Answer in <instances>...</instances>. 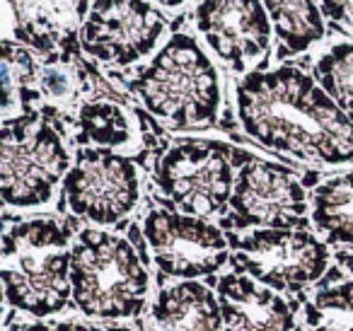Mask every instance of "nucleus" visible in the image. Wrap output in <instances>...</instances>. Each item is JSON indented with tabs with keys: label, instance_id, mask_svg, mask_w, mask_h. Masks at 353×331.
<instances>
[{
	"label": "nucleus",
	"instance_id": "obj_25",
	"mask_svg": "<svg viewBox=\"0 0 353 331\" xmlns=\"http://www.w3.org/2000/svg\"><path fill=\"white\" fill-rule=\"evenodd\" d=\"M6 331H56V329H51L49 324H44V321H8L6 324Z\"/></svg>",
	"mask_w": 353,
	"mask_h": 331
},
{
	"label": "nucleus",
	"instance_id": "obj_24",
	"mask_svg": "<svg viewBox=\"0 0 353 331\" xmlns=\"http://www.w3.org/2000/svg\"><path fill=\"white\" fill-rule=\"evenodd\" d=\"M70 331H133L131 326L114 324V321H78V324L70 326Z\"/></svg>",
	"mask_w": 353,
	"mask_h": 331
},
{
	"label": "nucleus",
	"instance_id": "obj_9",
	"mask_svg": "<svg viewBox=\"0 0 353 331\" xmlns=\"http://www.w3.org/2000/svg\"><path fill=\"white\" fill-rule=\"evenodd\" d=\"M61 196L78 220L109 228L126 220L141 203V172L123 152L80 148L63 179Z\"/></svg>",
	"mask_w": 353,
	"mask_h": 331
},
{
	"label": "nucleus",
	"instance_id": "obj_26",
	"mask_svg": "<svg viewBox=\"0 0 353 331\" xmlns=\"http://www.w3.org/2000/svg\"><path fill=\"white\" fill-rule=\"evenodd\" d=\"M334 259H336V261L341 263L343 271L353 278V249H339V252L334 254Z\"/></svg>",
	"mask_w": 353,
	"mask_h": 331
},
{
	"label": "nucleus",
	"instance_id": "obj_3",
	"mask_svg": "<svg viewBox=\"0 0 353 331\" xmlns=\"http://www.w3.org/2000/svg\"><path fill=\"white\" fill-rule=\"evenodd\" d=\"M128 90L174 131L216 126L221 117V75L208 51L187 32H174L133 75Z\"/></svg>",
	"mask_w": 353,
	"mask_h": 331
},
{
	"label": "nucleus",
	"instance_id": "obj_15",
	"mask_svg": "<svg viewBox=\"0 0 353 331\" xmlns=\"http://www.w3.org/2000/svg\"><path fill=\"white\" fill-rule=\"evenodd\" d=\"M73 143L80 148L131 150L138 143V123L123 104L109 99H88L73 119Z\"/></svg>",
	"mask_w": 353,
	"mask_h": 331
},
{
	"label": "nucleus",
	"instance_id": "obj_1",
	"mask_svg": "<svg viewBox=\"0 0 353 331\" xmlns=\"http://www.w3.org/2000/svg\"><path fill=\"white\" fill-rule=\"evenodd\" d=\"M235 112L242 131L279 155L322 167L353 162V117L298 66L242 75Z\"/></svg>",
	"mask_w": 353,
	"mask_h": 331
},
{
	"label": "nucleus",
	"instance_id": "obj_14",
	"mask_svg": "<svg viewBox=\"0 0 353 331\" xmlns=\"http://www.w3.org/2000/svg\"><path fill=\"white\" fill-rule=\"evenodd\" d=\"M150 331H225L218 295L201 281L160 288L148 310Z\"/></svg>",
	"mask_w": 353,
	"mask_h": 331
},
{
	"label": "nucleus",
	"instance_id": "obj_10",
	"mask_svg": "<svg viewBox=\"0 0 353 331\" xmlns=\"http://www.w3.org/2000/svg\"><path fill=\"white\" fill-rule=\"evenodd\" d=\"M141 232L157 271L176 281L213 276L232 259L230 237L206 218L150 208L143 215Z\"/></svg>",
	"mask_w": 353,
	"mask_h": 331
},
{
	"label": "nucleus",
	"instance_id": "obj_19",
	"mask_svg": "<svg viewBox=\"0 0 353 331\" xmlns=\"http://www.w3.org/2000/svg\"><path fill=\"white\" fill-rule=\"evenodd\" d=\"M39 73L37 59L30 49L6 39L3 44V121L34 114L32 102L39 99Z\"/></svg>",
	"mask_w": 353,
	"mask_h": 331
},
{
	"label": "nucleus",
	"instance_id": "obj_12",
	"mask_svg": "<svg viewBox=\"0 0 353 331\" xmlns=\"http://www.w3.org/2000/svg\"><path fill=\"white\" fill-rule=\"evenodd\" d=\"M192 20L218 61L247 75L271 49V17L264 0H199Z\"/></svg>",
	"mask_w": 353,
	"mask_h": 331
},
{
	"label": "nucleus",
	"instance_id": "obj_11",
	"mask_svg": "<svg viewBox=\"0 0 353 331\" xmlns=\"http://www.w3.org/2000/svg\"><path fill=\"white\" fill-rule=\"evenodd\" d=\"M165 32V17L150 0H92L78 37L90 59L128 68L155 56Z\"/></svg>",
	"mask_w": 353,
	"mask_h": 331
},
{
	"label": "nucleus",
	"instance_id": "obj_21",
	"mask_svg": "<svg viewBox=\"0 0 353 331\" xmlns=\"http://www.w3.org/2000/svg\"><path fill=\"white\" fill-rule=\"evenodd\" d=\"M312 78L319 88L353 117V41H339L317 56Z\"/></svg>",
	"mask_w": 353,
	"mask_h": 331
},
{
	"label": "nucleus",
	"instance_id": "obj_5",
	"mask_svg": "<svg viewBox=\"0 0 353 331\" xmlns=\"http://www.w3.org/2000/svg\"><path fill=\"white\" fill-rule=\"evenodd\" d=\"M73 157L54 123L27 114L3 121L0 133V194L12 210H37L54 203Z\"/></svg>",
	"mask_w": 353,
	"mask_h": 331
},
{
	"label": "nucleus",
	"instance_id": "obj_13",
	"mask_svg": "<svg viewBox=\"0 0 353 331\" xmlns=\"http://www.w3.org/2000/svg\"><path fill=\"white\" fill-rule=\"evenodd\" d=\"M216 295L223 310L225 331H295V305L245 273L218 278Z\"/></svg>",
	"mask_w": 353,
	"mask_h": 331
},
{
	"label": "nucleus",
	"instance_id": "obj_4",
	"mask_svg": "<svg viewBox=\"0 0 353 331\" xmlns=\"http://www.w3.org/2000/svg\"><path fill=\"white\" fill-rule=\"evenodd\" d=\"M70 281L73 307L97 321L133 319L150 295V273L136 244L104 228L75 234Z\"/></svg>",
	"mask_w": 353,
	"mask_h": 331
},
{
	"label": "nucleus",
	"instance_id": "obj_17",
	"mask_svg": "<svg viewBox=\"0 0 353 331\" xmlns=\"http://www.w3.org/2000/svg\"><path fill=\"white\" fill-rule=\"evenodd\" d=\"M310 220L327 244L353 249V170L332 174L314 186Z\"/></svg>",
	"mask_w": 353,
	"mask_h": 331
},
{
	"label": "nucleus",
	"instance_id": "obj_2",
	"mask_svg": "<svg viewBox=\"0 0 353 331\" xmlns=\"http://www.w3.org/2000/svg\"><path fill=\"white\" fill-rule=\"evenodd\" d=\"M73 228L54 215L8 223L0 247V278L10 310L41 319L73 302Z\"/></svg>",
	"mask_w": 353,
	"mask_h": 331
},
{
	"label": "nucleus",
	"instance_id": "obj_7",
	"mask_svg": "<svg viewBox=\"0 0 353 331\" xmlns=\"http://www.w3.org/2000/svg\"><path fill=\"white\" fill-rule=\"evenodd\" d=\"M228 237L237 273H247L276 292H300L319 283L334 259L329 244L305 228L250 230Z\"/></svg>",
	"mask_w": 353,
	"mask_h": 331
},
{
	"label": "nucleus",
	"instance_id": "obj_20",
	"mask_svg": "<svg viewBox=\"0 0 353 331\" xmlns=\"http://www.w3.org/2000/svg\"><path fill=\"white\" fill-rule=\"evenodd\" d=\"M310 331H353V278H322L303 307Z\"/></svg>",
	"mask_w": 353,
	"mask_h": 331
},
{
	"label": "nucleus",
	"instance_id": "obj_22",
	"mask_svg": "<svg viewBox=\"0 0 353 331\" xmlns=\"http://www.w3.org/2000/svg\"><path fill=\"white\" fill-rule=\"evenodd\" d=\"M92 80L80 61H51L39 73V99L54 107H68L88 92Z\"/></svg>",
	"mask_w": 353,
	"mask_h": 331
},
{
	"label": "nucleus",
	"instance_id": "obj_8",
	"mask_svg": "<svg viewBox=\"0 0 353 331\" xmlns=\"http://www.w3.org/2000/svg\"><path fill=\"white\" fill-rule=\"evenodd\" d=\"M235 189L228 225L235 230H298L310 215L307 189L290 167L235 148Z\"/></svg>",
	"mask_w": 353,
	"mask_h": 331
},
{
	"label": "nucleus",
	"instance_id": "obj_6",
	"mask_svg": "<svg viewBox=\"0 0 353 331\" xmlns=\"http://www.w3.org/2000/svg\"><path fill=\"white\" fill-rule=\"evenodd\" d=\"M235 174V148L208 138H182L160 155L152 181L162 201L179 213L208 220L230 210Z\"/></svg>",
	"mask_w": 353,
	"mask_h": 331
},
{
	"label": "nucleus",
	"instance_id": "obj_16",
	"mask_svg": "<svg viewBox=\"0 0 353 331\" xmlns=\"http://www.w3.org/2000/svg\"><path fill=\"white\" fill-rule=\"evenodd\" d=\"M17 39L51 54L65 44L73 30H80V0H22L15 3Z\"/></svg>",
	"mask_w": 353,
	"mask_h": 331
},
{
	"label": "nucleus",
	"instance_id": "obj_18",
	"mask_svg": "<svg viewBox=\"0 0 353 331\" xmlns=\"http://www.w3.org/2000/svg\"><path fill=\"white\" fill-rule=\"evenodd\" d=\"M264 8L285 54H305L327 37L319 0H264Z\"/></svg>",
	"mask_w": 353,
	"mask_h": 331
},
{
	"label": "nucleus",
	"instance_id": "obj_23",
	"mask_svg": "<svg viewBox=\"0 0 353 331\" xmlns=\"http://www.w3.org/2000/svg\"><path fill=\"white\" fill-rule=\"evenodd\" d=\"M319 10L332 25L353 32V0H319Z\"/></svg>",
	"mask_w": 353,
	"mask_h": 331
},
{
	"label": "nucleus",
	"instance_id": "obj_27",
	"mask_svg": "<svg viewBox=\"0 0 353 331\" xmlns=\"http://www.w3.org/2000/svg\"><path fill=\"white\" fill-rule=\"evenodd\" d=\"M150 3H155V6L165 8V10H179V8H184L189 3V0H150Z\"/></svg>",
	"mask_w": 353,
	"mask_h": 331
}]
</instances>
